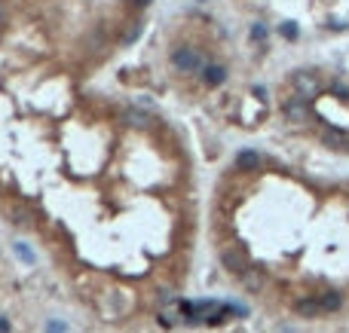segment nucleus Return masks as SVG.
<instances>
[{
  "mask_svg": "<svg viewBox=\"0 0 349 333\" xmlns=\"http://www.w3.org/2000/svg\"><path fill=\"white\" fill-rule=\"evenodd\" d=\"M172 64H175L178 70H184V73H196V70H202V67H205L202 55H199L196 49H190V46L175 49V52H172Z\"/></svg>",
  "mask_w": 349,
  "mask_h": 333,
  "instance_id": "obj_1",
  "label": "nucleus"
},
{
  "mask_svg": "<svg viewBox=\"0 0 349 333\" xmlns=\"http://www.w3.org/2000/svg\"><path fill=\"white\" fill-rule=\"evenodd\" d=\"M294 86H297V98H304V101H310V98H316V95L322 92L319 76H316V73H310V70L294 73Z\"/></svg>",
  "mask_w": 349,
  "mask_h": 333,
  "instance_id": "obj_2",
  "label": "nucleus"
},
{
  "mask_svg": "<svg viewBox=\"0 0 349 333\" xmlns=\"http://www.w3.org/2000/svg\"><path fill=\"white\" fill-rule=\"evenodd\" d=\"M221 263H224L230 272H236V275H242V272L248 269V260H245V254H242L239 248H233V245L221 251Z\"/></svg>",
  "mask_w": 349,
  "mask_h": 333,
  "instance_id": "obj_3",
  "label": "nucleus"
},
{
  "mask_svg": "<svg viewBox=\"0 0 349 333\" xmlns=\"http://www.w3.org/2000/svg\"><path fill=\"white\" fill-rule=\"evenodd\" d=\"M285 116H288L291 122H307V119H310V104L294 95V98L285 104Z\"/></svg>",
  "mask_w": 349,
  "mask_h": 333,
  "instance_id": "obj_4",
  "label": "nucleus"
},
{
  "mask_svg": "<svg viewBox=\"0 0 349 333\" xmlns=\"http://www.w3.org/2000/svg\"><path fill=\"white\" fill-rule=\"evenodd\" d=\"M242 285H245V291H251V294H258V291H264V285H267V275H264V269H245L242 272Z\"/></svg>",
  "mask_w": 349,
  "mask_h": 333,
  "instance_id": "obj_5",
  "label": "nucleus"
},
{
  "mask_svg": "<svg viewBox=\"0 0 349 333\" xmlns=\"http://www.w3.org/2000/svg\"><path fill=\"white\" fill-rule=\"evenodd\" d=\"M294 312H297V315H304V318H319V315H325L316 297H307V300H297V303H294Z\"/></svg>",
  "mask_w": 349,
  "mask_h": 333,
  "instance_id": "obj_6",
  "label": "nucleus"
},
{
  "mask_svg": "<svg viewBox=\"0 0 349 333\" xmlns=\"http://www.w3.org/2000/svg\"><path fill=\"white\" fill-rule=\"evenodd\" d=\"M346 138H349V132H340V129H325L322 132V141L331 150H346Z\"/></svg>",
  "mask_w": 349,
  "mask_h": 333,
  "instance_id": "obj_7",
  "label": "nucleus"
},
{
  "mask_svg": "<svg viewBox=\"0 0 349 333\" xmlns=\"http://www.w3.org/2000/svg\"><path fill=\"white\" fill-rule=\"evenodd\" d=\"M202 80H205V86H221L227 80V70L221 64H205L202 67Z\"/></svg>",
  "mask_w": 349,
  "mask_h": 333,
  "instance_id": "obj_8",
  "label": "nucleus"
},
{
  "mask_svg": "<svg viewBox=\"0 0 349 333\" xmlns=\"http://www.w3.org/2000/svg\"><path fill=\"white\" fill-rule=\"evenodd\" d=\"M316 300H319L322 312H337V309L343 306V297H340L337 291H328V294H322V297H316Z\"/></svg>",
  "mask_w": 349,
  "mask_h": 333,
  "instance_id": "obj_9",
  "label": "nucleus"
},
{
  "mask_svg": "<svg viewBox=\"0 0 349 333\" xmlns=\"http://www.w3.org/2000/svg\"><path fill=\"white\" fill-rule=\"evenodd\" d=\"M126 122H129V125H135V129H144V125H150L153 119H150V113H144V110L132 107V110H126Z\"/></svg>",
  "mask_w": 349,
  "mask_h": 333,
  "instance_id": "obj_10",
  "label": "nucleus"
},
{
  "mask_svg": "<svg viewBox=\"0 0 349 333\" xmlns=\"http://www.w3.org/2000/svg\"><path fill=\"white\" fill-rule=\"evenodd\" d=\"M236 165H239L242 171H254V168L261 165V156H258L254 150H245V153H239V159H236Z\"/></svg>",
  "mask_w": 349,
  "mask_h": 333,
  "instance_id": "obj_11",
  "label": "nucleus"
},
{
  "mask_svg": "<svg viewBox=\"0 0 349 333\" xmlns=\"http://www.w3.org/2000/svg\"><path fill=\"white\" fill-rule=\"evenodd\" d=\"M6 214H9V220H12V223H28V211H25L18 202L6 205Z\"/></svg>",
  "mask_w": 349,
  "mask_h": 333,
  "instance_id": "obj_12",
  "label": "nucleus"
},
{
  "mask_svg": "<svg viewBox=\"0 0 349 333\" xmlns=\"http://www.w3.org/2000/svg\"><path fill=\"white\" fill-rule=\"evenodd\" d=\"M15 257H18V260H25L28 266H34V263H37V257H34V251H31L28 245H21V242H15Z\"/></svg>",
  "mask_w": 349,
  "mask_h": 333,
  "instance_id": "obj_13",
  "label": "nucleus"
},
{
  "mask_svg": "<svg viewBox=\"0 0 349 333\" xmlns=\"http://www.w3.org/2000/svg\"><path fill=\"white\" fill-rule=\"evenodd\" d=\"M138 34H141V21H132V24H129V31L123 34V43H126V46H129V43H135V40H138Z\"/></svg>",
  "mask_w": 349,
  "mask_h": 333,
  "instance_id": "obj_14",
  "label": "nucleus"
},
{
  "mask_svg": "<svg viewBox=\"0 0 349 333\" xmlns=\"http://www.w3.org/2000/svg\"><path fill=\"white\" fill-rule=\"evenodd\" d=\"M328 89H331V92H334L337 98H343V101H346V98H349V86H343V83H331Z\"/></svg>",
  "mask_w": 349,
  "mask_h": 333,
  "instance_id": "obj_15",
  "label": "nucleus"
},
{
  "mask_svg": "<svg viewBox=\"0 0 349 333\" xmlns=\"http://www.w3.org/2000/svg\"><path fill=\"white\" fill-rule=\"evenodd\" d=\"M282 34H285L288 40H294V37H297V28H294V21H285V24H282Z\"/></svg>",
  "mask_w": 349,
  "mask_h": 333,
  "instance_id": "obj_16",
  "label": "nucleus"
},
{
  "mask_svg": "<svg viewBox=\"0 0 349 333\" xmlns=\"http://www.w3.org/2000/svg\"><path fill=\"white\" fill-rule=\"evenodd\" d=\"M251 40H267V28L264 24H254L251 28Z\"/></svg>",
  "mask_w": 349,
  "mask_h": 333,
  "instance_id": "obj_17",
  "label": "nucleus"
},
{
  "mask_svg": "<svg viewBox=\"0 0 349 333\" xmlns=\"http://www.w3.org/2000/svg\"><path fill=\"white\" fill-rule=\"evenodd\" d=\"M0 333H9V321L6 318H0Z\"/></svg>",
  "mask_w": 349,
  "mask_h": 333,
  "instance_id": "obj_18",
  "label": "nucleus"
},
{
  "mask_svg": "<svg viewBox=\"0 0 349 333\" xmlns=\"http://www.w3.org/2000/svg\"><path fill=\"white\" fill-rule=\"evenodd\" d=\"M147 3H150V0H135V6H147Z\"/></svg>",
  "mask_w": 349,
  "mask_h": 333,
  "instance_id": "obj_19",
  "label": "nucleus"
},
{
  "mask_svg": "<svg viewBox=\"0 0 349 333\" xmlns=\"http://www.w3.org/2000/svg\"><path fill=\"white\" fill-rule=\"evenodd\" d=\"M0 21H3V3H0Z\"/></svg>",
  "mask_w": 349,
  "mask_h": 333,
  "instance_id": "obj_20",
  "label": "nucleus"
},
{
  "mask_svg": "<svg viewBox=\"0 0 349 333\" xmlns=\"http://www.w3.org/2000/svg\"><path fill=\"white\" fill-rule=\"evenodd\" d=\"M346 150H349V138H346Z\"/></svg>",
  "mask_w": 349,
  "mask_h": 333,
  "instance_id": "obj_21",
  "label": "nucleus"
}]
</instances>
